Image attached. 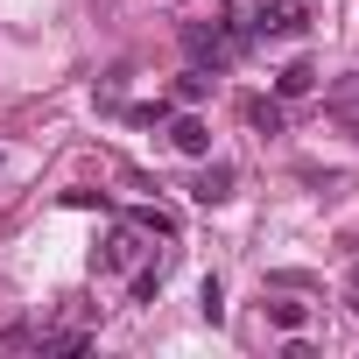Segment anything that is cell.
Listing matches in <instances>:
<instances>
[{"label":"cell","instance_id":"obj_10","mask_svg":"<svg viewBox=\"0 0 359 359\" xmlns=\"http://www.w3.org/2000/svg\"><path fill=\"white\" fill-rule=\"evenodd\" d=\"M36 345H43V352H64V359H71V352H85V345H92V331H43Z\"/></svg>","mask_w":359,"mask_h":359},{"label":"cell","instance_id":"obj_6","mask_svg":"<svg viewBox=\"0 0 359 359\" xmlns=\"http://www.w3.org/2000/svg\"><path fill=\"white\" fill-rule=\"evenodd\" d=\"M247 127L254 134H282V99H247Z\"/></svg>","mask_w":359,"mask_h":359},{"label":"cell","instance_id":"obj_1","mask_svg":"<svg viewBox=\"0 0 359 359\" xmlns=\"http://www.w3.org/2000/svg\"><path fill=\"white\" fill-rule=\"evenodd\" d=\"M240 43H247V36H240V29H226V22H212V29H205V22H191V29H184V50H191V64H198V71H205V64H212V71H226V64L240 57Z\"/></svg>","mask_w":359,"mask_h":359},{"label":"cell","instance_id":"obj_8","mask_svg":"<svg viewBox=\"0 0 359 359\" xmlns=\"http://www.w3.org/2000/svg\"><path fill=\"white\" fill-rule=\"evenodd\" d=\"M310 85H317V71H310V64H289V71L275 78V99H303Z\"/></svg>","mask_w":359,"mask_h":359},{"label":"cell","instance_id":"obj_13","mask_svg":"<svg viewBox=\"0 0 359 359\" xmlns=\"http://www.w3.org/2000/svg\"><path fill=\"white\" fill-rule=\"evenodd\" d=\"M205 92H212V78H205V71H198V64H191V71H184V78H176V99H184V106H198V99H205Z\"/></svg>","mask_w":359,"mask_h":359},{"label":"cell","instance_id":"obj_15","mask_svg":"<svg viewBox=\"0 0 359 359\" xmlns=\"http://www.w3.org/2000/svg\"><path fill=\"white\" fill-rule=\"evenodd\" d=\"M352 289H359V261H352Z\"/></svg>","mask_w":359,"mask_h":359},{"label":"cell","instance_id":"obj_5","mask_svg":"<svg viewBox=\"0 0 359 359\" xmlns=\"http://www.w3.org/2000/svg\"><path fill=\"white\" fill-rule=\"evenodd\" d=\"M191 198H198V205H226V198H233V162H212L198 184H191Z\"/></svg>","mask_w":359,"mask_h":359},{"label":"cell","instance_id":"obj_9","mask_svg":"<svg viewBox=\"0 0 359 359\" xmlns=\"http://www.w3.org/2000/svg\"><path fill=\"white\" fill-rule=\"evenodd\" d=\"M198 310H205V324H226V282H219V275H205V289H198Z\"/></svg>","mask_w":359,"mask_h":359},{"label":"cell","instance_id":"obj_4","mask_svg":"<svg viewBox=\"0 0 359 359\" xmlns=\"http://www.w3.org/2000/svg\"><path fill=\"white\" fill-rule=\"evenodd\" d=\"M134 254H141V226L127 219V226H120V233L106 240V254H99V268H106V275H113V268H134Z\"/></svg>","mask_w":359,"mask_h":359},{"label":"cell","instance_id":"obj_7","mask_svg":"<svg viewBox=\"0 0 359 359\" xmlns=\"http://www.w3.org/2000/svg\"><path fill=\"white\" fill-rule=\"evenodd\" d=\"M324 106H331V113H345V120H359V71H352V78H338V85L324 92Z\"/></svg>","mask_w":359,"mask_h":359},{"label":"cell","instance_id":"obj_12","mask_svg":"<svg viewBox=\"0 0 359 359\" xmlns=\"http://www.w3.org/2000/svg\"><path fill=\"white\" fill-rule=\"evenodd\" d=\"M268 317H275L282 331H303V317H310V303H289V296H275V303H268Z\"/></svg>","mask_w":359,"mask_h":359},{"label":"cell","instance_id":"obj_14","mask_svg":"<svg viewBox=\"0 0 359 359\" xmlns=\"http://www.w3.org/2000/svg\"><path fill=\"white\" fill-rule=\"evenodd\" d=\"M127 219H134L141 233H162V240L176 233V219H169V212H155V205H141V212H127Z\"/></svg>","mask_w":359,"mask_h":359},{"label":"cell","instance_id":"obj_3","mask_svg":"<svg viewBox=\"0 0 359 359\" xmlns=\"http://www.w3.org/2000/svg\"><path fill=\"white\" fill-rule=\"evenodd\" d=\"M169 141L184 148V155H212V127H205L198 113H176V120H169Z\"/></svg>","mask_w":359,"mask_h":359},{"label":"cell","instance_id":"obj_2","mask_svg":"<svg viewBox=\"0 0 359 359\" xmlns=\"http://www.w3.org/2000/svg\"><path fill=\"white\" fill-rule=\"evenodd\" d=\"M303 29V8L296 0H254V8L240 15V36L247 43H268V36H296Z\"/></svg>","mask_w":359,"mask_h":359},{"label":"cell","instance_id":"obj_11","mask_svg":"<svg viewBox=\"0 0 359 359\" xmlns=\"http://www.w3.org/2000/svg\"><path fill=\"white\" fill-rule=\"evenodd\" d=\"M162 275H169V254H162L155 268H141V275H134V303H155V289H162Z\"/></svg>","mask_w":359,"mask_h":359}]
</instances>
